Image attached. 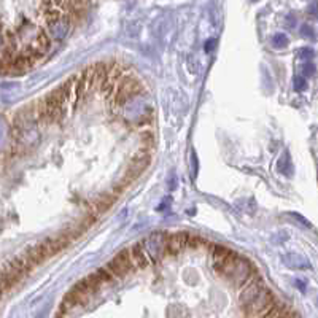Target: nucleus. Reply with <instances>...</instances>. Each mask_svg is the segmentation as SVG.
Listing matches in <instances>:
<instances>
[{"label":"nucleus","instance_id":"1","mask_svg":"<svg viewBox=\"0 0 318 318\" xmlns=\"http://www.w3.org/2000/svg\"><path fill=\"white\" fill-rule=\"evenodd\" d=\"M212 269L237 290H243L258 274L250 259L223 245H215L210 253Z\"/></svg>","mask_w":318,"mask_h":318},{"label":"nucleus","instance_id":"2","mask_svg":"<svg viewBox=\"0 0 318 318\" xmlns=\"http://www.w3.org/2000/svg\"><path fill=\"white\" fill-rule=\"evenodd\" d=\"M240 309L247 316L263 318L274 306L277 304L276 296L264 285L263 279L256 276L247 286L239 293Z\"/></svg>","mask_w":318,"mask_h":318},{"label":"nucleus","instance_id":"3","mask_svg":"<svg viewBox=\"0 0 318 318\" xmlns=\"http://www.w3.org/2000/svg\"><path fill=\"white\" fill-rule=\"evenodd\" d=\"M143 93H145V84L142 83V80L135 75H126L118 83L117 91H115V94L110 100H113L115 105H124L132 97L143 94Z\"/></svg>","mask_w":318,"mask_h":318},{"label":"nucleus","instance_id":"4","mask_svg":"<svg viewBox=\"0 0 318 318\" xmlns=\"http://www.w3.org/2000/svg\"><path fill=\"white\" fill-rule=\"evenodd\" d=\"M151 154H153V150H150V148H142L139 153L134 154V157L127 164L126 175H124L121 185L118 186L121 191L124 190V188H127L129 185H131L134 180H137L143 172H145V169L151 163Z\"/></svg>","mask_w":318,"mask_h":318},{"label":"nucleus","instance_id":"5","mask_svg":"<svg viewBox=\"0 0 318 318\" xmlns=\"http://www.w3.org/2000/svg\"><path fill=\"white\" fill-rule=\"evenodd\" d=\"M105 267L117 280L132 276V274L137 270L132 263V259H131V255H129V248L121 250L113 259H110V261L105 264Z\"/></svg>","mask_w":318,"mask_h":318},{"label":"nucleus","instance_id":"6","mask_svg":"<svg viewBox=\"0 0 318 318\" xmlns=\"http://www.w3.org/2000/svg\"><path fill=\"white\" fill-rule=\"evenodd\" d=\"M188 239H190V234L186 233L167 234V253L172 256L180 255L185 248H188Z\"/></svg>","mask_w":318,"mask_h":318},{"label":"nucleus","instance_id":"7","mask_svg":"<svg viewBox=\"0 0 318 318\" xmlns=\"http://www.w3.org/2000/svg\"><path fill=\"white\" fill-rule=\"evenodd\" d=\"M129 255H131V259H132V263L135 266V269L142 270V269H147L150 266V258L145 252V248H143V243L142 242H137L134 245H131L129 247Z\"/></svg>","mask_w":318,"mask_h":318},{"label":"nucleus","instance_id":"8","mask_svg":"<svg viewBox=\"0 0 318 318\" xmlns=\"http://www.w3.org/2000/svg\"><path fill=\"white\" fill-rule=\"evenodd\" d=\"M118 199V194L111 191V193H105L100 197H97L94 202H91V215L97 216V215H102L104 212H107L115 202Z\"/></svg>","mask_w":318,"mask_h":318},{"label":"nucleus","instance_id":"9","mask_svg":"<svg viewBox=\"0 0 318 318\" xmlns=\"http://www.w3.org/2000/svg\"><path fill=\"white\" fill-rule=\"evenodd\" d=\"M24 255L27 256V259H29V261H31V264H32L34 267L43 264V263H45L47 259L50 258V253L47 252L45 245H43L41 242H40L38 245H34V247H31Z\"/></svg>","mask_w":318,"mask_h":318},{"label":"nucleus","instance_id":"10","mask_svg":"<svg viewBox=\"0 0 318 318\" xmlns=\"http://www.w3.org/2000/svg\"><path fill=\"white\" fill-rule=\"evenodd\" d=\"M288 43V40H286V37L285 35H276V38H274V45H279V47H285Z\"/></svg>","mask_w":318,"mask_h":318},{"label":"nucleus","instance_id":"11","mask_svg":"<svg viewBox=\"0 0 318 318\" xmlns=\"http://www.w3.org/2000/svg\"><path fill=\"white\" fill-rule=\"evenodd\" d=\"M306 86H307V83H306L304 78H296V89H298V91L306 89Z\"/></svg>","mask_w":318,"mask_h":318},{"label":"nucleus","instance_id":"12","mask_svg":"<svg viewBox=\"0 0 318 318\" xmlns=\"http://www.w3.org/2000/svg\"><path fill=\"white\" fill-rule=\"evenodd\" d=\"M313 72H315V65H313L312 62H307V64L304 65V74H307V75H313Z\"/></svg>","mask_w":318,"mask_h":318},{"label":"nucleus","instance_id":"13","mask_svg":"<svg viewBox=\"0 0 318 318\" xmlns=\"http://www.w3.org/2000/svg\"><path fill=\"white\" fill-rule=\"evenodd\" d=\"M309 13L312 14L313 18H318V4H310V7H309Z\"/></svg>","mask_w":318,"mask_h":318},{"label":"nucleus","instance_id":"14","mask_svg":"<svg viewBox=\"0 0 318 318\" xmlns=\"http://www.w3.org/2000/svg\"><path fill=\"white\" fill-rule=\"evenodd\" d=\"M302 34H304V35H309L310 38L315 37V34H313V31H312V27H309V26H304V27H302Z\"/></svg>","mask_w":318,"mask_h":318},{"label":"nucleus","instance_id":"15","mask_svg":"<svg viewBox=\"0 0 318 318\" xmlns=\"http://www.w3.org/2000/svg\"><path fill=\"white\" fill-rule=\"evenodd\" d=\"M285 318H301V316H299L298 313H294V312H290V313H288Z\"/></svg>","mask_w":318,"mask_h":318}]
</instances>
